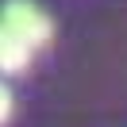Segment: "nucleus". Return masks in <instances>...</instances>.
<instances>
[{"label": "nucleus", "instance_id": "obj_1", "mask_svg": "<svg viewBox=\"0 0 127 127\" xmlns=\"http://www.w3.org/2000/svg\"><path fill=\"white\" fill-rule=\"evenodd\" d=\"M0 19H4V23H8L31 50H35V46H46L50 35H54L50 16L39 8V4H31V0H8V4H4V12H0Z\"/></svg>", "mask_w": 127, "mask_h": 127}, {"label": "nucleus", "instance_id": "obj_2", "mask_svg": "<svg viewBox=\"0 0 127 127\" xmlns=\"http://www.w3.org/2000/svg\"><path fill=\"white\" fill-rule=\"evenodd\" d=\"M27 62H31V46L0 19V73H19Z\"/></svg>", "mask_w": 127, "mask_h": 127}, {"label": "nucleus", "instance_id": "obj_3", "mask_svg": "<svg viewBox=\"0 0 127 127\" xmlns=\"http://www.w3.org/2000/svg\"><path fill=\"white\" fill-rule=\"evenodd\" d=\"M8 116H12V93H8L4 85H0V123H4Z\"/></svg>", "mask_w": 127, "mask_h": 127}]
</instances>
